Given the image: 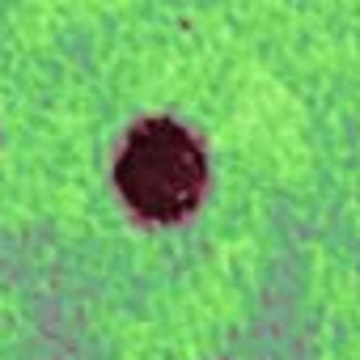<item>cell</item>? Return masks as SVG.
Returning a JSON list of instances; mask_svg holds the SVG:
<instances>
[{
	"label": "cell",
	"mask_w": 360,
	"mask_h": 360,
	"mask_svg": "<svg viewBox=\"0 0 360 360\" xmlns=\"http://www.w3.org/2000/svg\"><path fill=\"white\" fill-rule=\"evenodd\" d=\"M123 200L148 221H178L200 204L204 191V153L169 119L140 123L115 165Z\"/></svg>",
	"instance_id": "6da1fadb"
}]
</instances>
